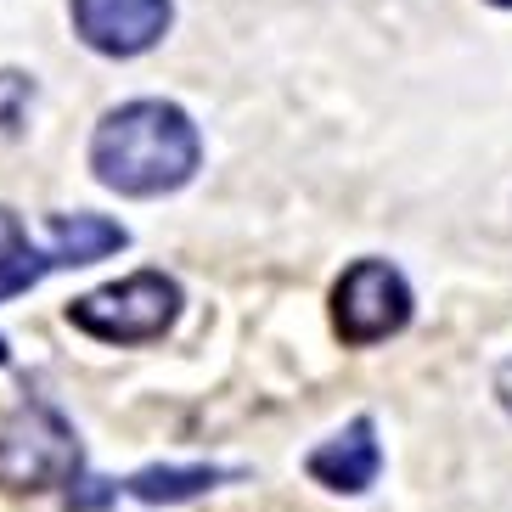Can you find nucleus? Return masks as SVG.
Returning <instances> with one entry per match:
<instances>
[{"label":"nucleus","mask_w":512,"mask_h":512,"mask_svg":"<svg viewBox=\"0 0 512 512\" xmlns=\"http://www.w3.org/2000/svg\"><path fill=\"white\" fill-rule=\"evenodd\" d=\"M377 467H383V451H377V428L366 417H355L349 428H338L310 451V479L327 490H344V496H361L377 479Z\"/></svg>","instance_id":"7"},{"label":"nucleus","mask_w":512,"mask_h":512,"mask_svg":"<svg viewBox=\"0 0 512 512\" xmlns=\"http://www.w3.org/2000/svg\"><path fill=\"white\" fill-rule=\"evenodd\" d=\"M23 226H17V214L12 209H0V271H6V265H12L17 254H23Z\"/></svg>","instance_id":"11"},{"label":"nucleus","mask_w":512,"mask_h":512,"mask_svg":"<svg viewBox=\"0 0 512 512\" xmlns=\"http://www.w3.org/2000/svg\"><path fill=\"white\" fill-rule=\"evenodd\" d=\"M119 496V484H107V479H74L68 490H62V501L74 512H96V507H107V501Z\"/></svg>","instance_id":"10"},{"label":"nucleus","mask_w":512,"mask_h":512,"mask_svg":"<svg viewBox=\"0 0 512 512\" xmlns=\"http://www.w3.org/2000/svg\"><path fill=\"white\" fill-rule=\"evenodd\" d=\"M74 29L102 57H141L164 40L169 0H74Z\"/></svg>","instance_id":"6"},{"label":"nucleus","mask_w":512,"mask_h":512,"mask_svg":"<svg viewBox=\"0 0 512 512\" xmlns=\"http://www.w3.org/2000/svg\"><path fill=\"white\" fill-rule=\"evenodd\" d=\"M220 479H226L220 467H141L136 479L119 484V490H130L141 501H192L203 490H214Z\"/></svg>","instance_id":"8"},{"label":"nucleus","mask_w":512,"mask_h":512,"mask_svg":"<svg viewBox=\"0 0 512 512\" xmlns=\"http://www.w3.org/2000/svg\"><path fill=\"white\" fill-rule=\"evenodd\" d=\"M175 316H181V287L164 271H136L68 304V321L91 332L96 344H152L175 327Z\"/></svg>","instance_id":"2"},{"label":"nucleus","mask_w":512,"mask_h":512,"mask_svg":"<svg viewBox=\"0 0 512 512\" xmlns=\"http://www.w3.org/2000/svg\"><path fill=\"white\" fill-rule=\"evenodd\" d=\"M29 107H34V79L29 74H0V141L23 136V124H29Z\"/></svg>","instance_id":"9"},{"label":"nucleus","mask_w":512,"mask_h":512,"mask_svg":"<svg viewBox=\"0 0 512 512\" xmlns=\"http://www.w3.org/2000/svg\"><path fill=\"white\" fill-rule=\"evenodd\" d=\"M496 6H512V0H496Z\"/></svg>","instance_id":"14"},{"label":"nucleus","mask_w":512,"mask_h":512,"mask_svg":"<svg viewBox=\"0 0 512 512\" xmlns=\"http://www.w3.org/2000/svg\"><path fill=\"white\" fill-rule=\"evenodd\" d=\"M203 141L175 102H124L91 136L96 181L124 197H164L197 175Z\"/></svg>","instance_id":"1"},{"label":"nucleus","mask_w":512,"mask_h":512,"mask_svg":"<svg viewBox=\"0 0 512 512\" xmlns=\"http://www.w3.org/2000/svg\"><path fill=\"white\" fill-rule=\"evenodd\" d=\"M46 231H51V248H29V242H23V254L0 271V299L34 287L51 271H74V265H91V259L119 254L124 242H130L124 226H113V220H102V214H51Z\"/></svg>","instance_id":"5"},{"label":"nucleus","mask_w":512,"mask_h":512,"mask_svg":"<svg viewBox=\"0 0 512 512\" xmlns=\"http://www.w3.org/2000/svg\"><path fill=\"white\" fill-rule=\"evenodd\" d=\"M496 394H501V406L512 411V361H507V366H501V372H496Z\"/></svg>","instance_id":"12"},{"label":"nucleus","mask_w":512,"mask_h":512,"mask_svg":"<svg viewBox=\"0 0 512 512\" xmlns=\"http://www.w3.org/2000/svg\"><path fill=\"white\" fill-rule=\"evenodd\" d=\"M411 321V287L389 259H361L332 287V327L355 349L383 344Z\"/></svg>","instance_id":"4"},{"label":"nucleus","mask_w":512,"mask_h":512,"mask_svg":"<svg viewBox=\"0 0 512 512\" xmlns=\"http://www.w3.org/2000/svg\"><path fill=\"white\" fill-rule=\"evenodd\" d=\"M0 366H6V338H0Z\"/></svg>","instance_id":"13"},{"label":"nucleus","mask_w":512,"mask_h":512,"mask_svg":"<svg viewBox=\"0 0 512 512\" xmlns=\"http://www.w3.org/2000/svg\"><path fill=\"white\" fill-rule=\"evenodd\" d=\"M79 439L51 406H17L0 422V490H57L79 479Z\"/></svg>","instance_id":"3"}]
</instances>
